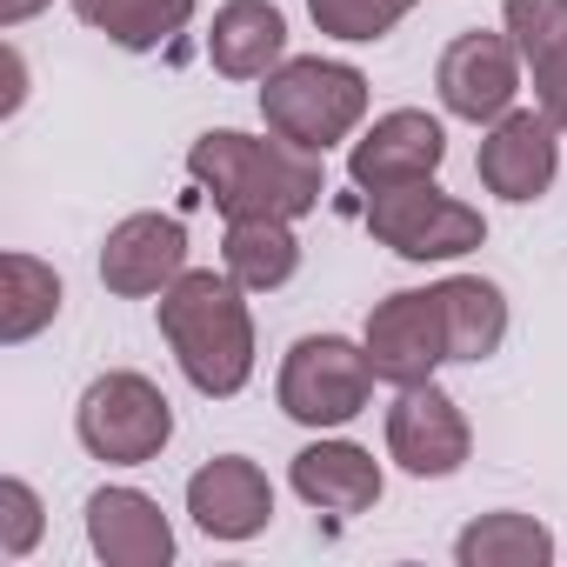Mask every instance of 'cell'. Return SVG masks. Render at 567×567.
I'll use <instances>...</instances> for the list:
<instances>
[{
  "label": "cell",
  "mask_w": 567,
  "mask_h": 567,
  "mask_svg": "<svg viewBox=\"0 0 567 567\" xmlns=\"http://www.w3.org/2000/svg\"><path fill=\"white\" fill-rule=\"evenodd\" d=\"M187 174L200 181V194H214V207L227 220L247 214H280V220H301L321 207L328 194V167L315 147L288 141V134H240V127H207L187 147Z\"/></svg>",
  "instance_id": "1"
},
{
  "label": "cell",
  "mask_w": 567,
  "mask_h": 567,
  "mask_svg": "<svg viewBox=\"0 0 567 567\" xmlns=\"http://www.w3.org/2000/svg\"><path fill=\"white\" fill-rule=\"evenodd\" d=\"M240 295H247L240 280L214 274V267H187L161 295V334H167L187 388L207 401L240 394L254 374V315Z\"/></svg>",
  "instance_id": "2"
},
{
  "label": "cell",
  "mask_w": 567,
  "mask_h": 567,
  "mask_svg": "<svg viewBox=\"0 0 567 567\" xmlns=\"http://www.w3.org/2000/svg\"><path fill=\"white\" fill-rule=\"evenodd\" d=\"M368 114V74L348 68V61H321V54H301V61H280L260 87V121L274 134H288L315 154H328L334 141H348Z\"/></svg>",
  "instance_id": "3"
},
{
  "label": "cell",
  "mask_w": 567,
  "mask_h": 567,
  "mask_svg": "<svg viewBox=\"0 0 567 567\" xmlns=\"http://www.w3.org/2000/svg\"><path fill=\"white\" fill-rule=\"evenodd\" d=\"M374 381L381 374H374L368 348H354L341 334H308V341L288 348V361H280L274 394H280V414H288V421L328 434V427H348L368 408Z\"/></svg>",
  "instance_id": "4"
},
{
  "label": "cell",
  "mask_w": 567,
  "mask_h": 567,
  "mask_svg": "<svg viewBox=\"0 0 567 567\" xmlns=\"http://www.w3.org/2000/svg\"><path fill=\"white\" fill-rule=\"evenodd\" d=\"M74 434H81V447L94 454V461H107V467H141V461H154L167 441H174V408H167V394L147 381V374H101L87 394H81V408H74Z\"/></svg>",
  "instance_id": "5"
},
{
  "label": "cell",
  "mask_w": 567,
  "mask_h": 567,
  "mask_svg": "<svg viewBox=\"0 0 567 567\" xmlns=\"http://www.w3.org/2000/svg\"><path fill=\"white\" fill-rule=\"evenodd\" d=\"M368 234L394 247L401 260H461L487 240V220L481 207L441 194L434 181H414V187L368 194Z\"/></svg>",
  "instance_id": "6"
},
{
  "label": "cell",
  "mask_w": 567,
  "mask_h": 567,
  "mask_svg": "<svg viewBox=\"0 0 567 567\" xmlns=\"http://www.w3.org/2000/svg\"><path fill=\"white\" fill-rule=\"evenodd\" d=\"M361 348H368V361H374V374H381L388 388L434 381V368H441V361H454L441 295H434V288H401V295L374 301Z\"/></svg>",
  "instance_id": "7"
},
{
  "label": "cell",
  "mask_w": 567,
  "mask_h": 567,
  "mask_svg": "<svg viewBox=\"0 0 567 567\" xmlns=\"http://www.w3.org/2000/svg\"><path fill=\"white\" fill-rule=\"evenodd\" d=\"M388 454L414 474V481H447L467 467L474 454V427L461 414V401L434 381H414V388H394V408H388Z\"/></svg>",
  "instance_id": "8"
},
{
  "label": "cell",
  "mask_w": 567,
  "mask_h": 567,
  "mask_svg": "<svg viewBox=\"0 0 567 567\" xmlns=\"http://www.w3.org/2000/svg\"><path fill=\"white\" fill-rule=\"evenodd\" d=\"M434 87H441V107L454 121L494 127L514 107V94H520V48H514V34L507 28L501 34H487V28L454 34L441 68H434Z\"/></svg>",
  "instance_id": "9"
},
{
  "label": "cell",
  "mask_w": 567,
  "mask_h": 567,
  "mask_svg": "<svg viewBox=\"0 0 567 567\" xmlns=\"http://www.w3.org/2000/svg\"><path fill=\"white\" fill-rule=\"evenodd\" d=\"M474 167H481V187H487V194L527 207V200H540V194L554 187V167H560V127H554L540 107H507V114L481 134Z\"/></svg>",
  "instance_id": "10"
},
{
  "label": "cell",
  "mask_w": 567,
  "mask_h": 567,
  "mask_svg": "<svg viewBox=\"0 0 567 567\" xmlns=\"http://www.w3.org/2000/svg\"><path fill=\"white\" fill-rule=\"evenodd\" d=\"M441 161H447V134H441V121L421 114V107H394V114H381V121L354 141V154H348V181H354L361 194H388V187L434 181Z\"/></svg>",
  "instance_id": "11"
},
{
  "label": "cell",
  "mask_w": 567,
  "mask_h": 567,
  "mask_svg": "<svg viewBox=\"0 0 567 567\" xmlns=\"http://www.w3.org/2000/svg\"><path fill=\"white\" fill-rule=\"evenodd\" d=\"M187 274V227L174 214H127L121 227H107L101 240V280L121 301H147L167 295Z\"/></svg>",
  "instance_id": "12"
},
{
  "label": "cell",
  "mask_w": 567,
  "mask_h": 567,
  "mask_svg": "<svg viewBox=\"0 0 567 567\" xmlns=\"http://www.w3.org/2000/svg\"><path fill=\"white\" fill-rule=\"evenodd\" d=\"M187 514L207 540H254L274 520V487L247 454H220L207 467H194L187 481Z\"/></svg>",
  "instance_id": "13"
},
{
  "label": "cell",
  "mask_w": 567,
  "mask_h": 567,
  "mask_svg": "<svg viewBox=\"0 0 567 567\" xmlns=\"http://www.w3.org/2000/svg\"><path fill=\"white\" fill-rule=\"evenodd\" d=\"M87 547L107 567H167L174 560V527L154 494L141 487H101L87 501Z\"/></svg>",
  "instance_id": "14"
},
{
  "label": "cell",
  "mask_w": 567,
  "mask_h": 567,
  "mask_svg": "<svg viewBox=\"0 0 567 567\" xmlns=\"http://www.w3.org/2000/svg\"><path fill=\"white\" fill-rule=\"evenodd\" d=\"M520 68L534 74V101L554 127H567V0H507L501 8Z\"/></svg>",
  "instance_id": "15"
},
{
  "label": "cell",
  "mask_w": 567,
  "mask_h": 567,
  "mask_svg": "<svg viewBox=\"0 0 567 567\" xmlns=\"http://www.w3.org/2000/svg\"><path fill=\"white\" fill-rule=\"evenodd\" d=\"M207 61L227 81H267L288 61V21H280V8L274 0H227L214 14V34H207Z\"/></svg>",
  "instance_id": "16"
},
{
  "label": "cell",
  "mask_w": 567,
  "mask_h": 567,
  "mask_svg": "<svg viewBox=\"0 0 567 567\" xmlns=\"http://www.w3.org/2000/svg\"><path fill=\"white\" fill-rule=\"evenodd\" d=\"M295 494L321 514H368L381 501V461L354 441H315L295 454Z\"/></svg>",
  "instance_id": "17"
},
{
  "label": "cell",
  "mask_w": 567,
  "mask_h": 567,
  "mask_svg": "<svg viewBox=\"0 0 567 567\" xmlns=\"http://www.w3.org/2000/svg\"><path fill=\"white\" fill-rule=\"evenodd\" d=\"M220 260H227V274L240 280L247 295H274V288H288L295 267H301L295 220H280V214H247V220H227Z\"/></svg>",
  "instance_id": "18"
},
{
  "label": "cell",
  "mask_w": 567,
  "mask_h": 567,
  "mask_svg": "<svg viewBox=\"0 0 567 567\" xmlns=\"http://www.w3.org/2000/svg\"><path fill=\"white\" fill-rule=\"evenodd\" d=\"M441 315H447V348H454V361H487V354H501V341H507V295L494 288V280H481V274H454V280H441Z\"/></svg>",
  "instance_id": "19"
},
{
  "label": "cell",
  "mask_w": 567,
  "mask_h": 567,
  "mask_svg": "<svg viewBox=\"0 0 567 567\" xmlns=\"http://www.w3.org/2000/svg\"><path fill=\"white\" fill-rule=\"evenodd\" d=\"M454 560L461 567H547L554 560V534L534 520V514H481L454 534Z\"/></svg>",
  "instance_id": "20"
},
{
  "label": "cell",
  "mask_w": 567,
  "mask_h": 567,
  "mask_svg": "<svg viewBox=\"0 0 567 567\" xmlns=\"http://www.w3.org/2000/svg\"><path fill=\"white\" fill-rule=\"evenodd\" d=\"M194 8L200 0H74V14L127 54H147V48L174 41L194 21Z\"/></svg>",
  "instance_id": "21"
},
{
  "label": "cell",
  "mask_w": 567,
  "mask_h": 567,
  "mask_svg": "<svg viewBox=\"0 0 567 567\" xmlns=\"http://www.w3.org/2000/svg\"><path fill=\"white\" fill-rule=\"evenodd\" d=\"M54 315H61V274L48 260H34V254H8V260H0V341L21 348Z\"/></svg>",
  "instance_id": "22"
},
{
  "label": "cell",
  "mask_w": 567,
  "mask_h": 567,
  "mask_svg": "<svg viewBox=\"0 0 567 567\" xmlns=\"http://www.w3.org/2000/svg\"><path fill=\"white\" fill-rule=\"evenodd\" d=\"M414 8H421V0H308L315 28L334 34V41H381V34H394Z\"/></svg>",
  "instance_id": "23"
},
{
  "label": "cell",
  "mask_w": 567,
  "mask_h": 567,
  "mask_svg": "<svg viewBox=\"0 0 567 567\" xmlns=\"http://www.w3.org/2000/svg\"><path fill=\"white\" fill-rule=\"evenodd\" d=\"M41 527H48L41 494H34L21 474H8V481H0V554H8V560H28L34 540H41Z\"/></svg>",
  "instance_id": "24"
},
{
  "label": "cell",
  "mask_w": 567,
  "mask_h": 567,
  "mask_svg": "<svg viewBox=\"0 0 567 567\" xmlns=\"http://www.w3.org/2000/svg\"><path fill=\"white\" fill-rule=\"evenodd\" d=\"M21 101H28V68H21V54L8 48V114H14Z\"/></svg>",
  "instance_id": "25"
},
{
  "label": "cell",
  "mask_w": 567,
  "mask_h": 567,
  "mask_svg": "<svg viewBox=\"0 0 567 567\" xmlns=\"http://www.w3.org/2000/svg\"><path fill=\"white\" fill-rule=\"evenodd\" d=\"M48 8V0H0V28H21V21H34Z\"/></svg>",
  "instance_id": "26"
}]
</instances>
